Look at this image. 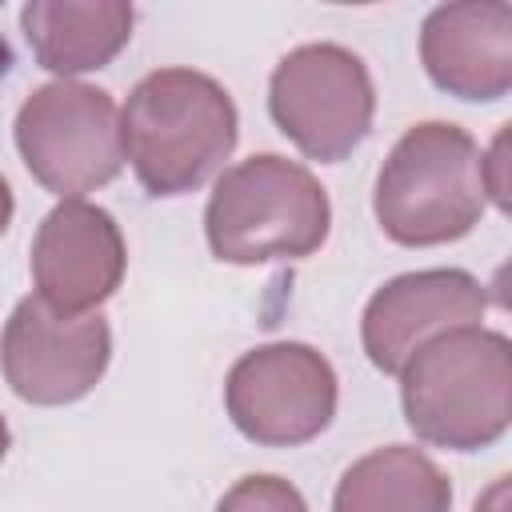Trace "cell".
<instances>
[{"label":"cell","instance_id":"6da1fadb","mask_svg":"<svg viewBox=\"0 0 512 512\" xmlns=\"http://www.w3.org/2000/svg\"><path fill=\"white\" fill-rule=\"evenodd\" d=\"M240 116L220 80L196 68L148 72L120 112L124 156L152 196L200 188L236 148Z\"/></svg>","mask_w":512,"mask_h":512},{"label":"cell","instance_id":"7a4b0ae2","mask_svg":"<svg viewBox=\"0 0 512 512\" xmlns=\"http://www.w3.org/2000/svg\"><path fill=\"white\" fill-rule=\"evenodd\" d=\"M400 404L416 440L476 452L512 420V348L492 328H452L400 368Z\"/></svg>","mask_w":512,"mask_h":512},{"label":"cell","instance_id":"3957f363","mask_svg":"<svg viewBox=\"0 0 512 512\" xmlns=\"http://www.w3.org/2000/svg\"><path fill=\"white\" fill-rule=\"evenodd\" d=\"M332 228L320 180L276 152L232 164L204 208V232L224 264H268L312 256Z\"/></svg>","mask_w":512,"mask_h":512},{"label":"cell","instance_id":"277c9868","mask_svg":"<svg viewBox=\"0 0 512 512\" xmlns=\"http://www.w3.org/2000/svg\"><path fill=\"white\" fill-rule=\"evenodd\" d=\"M480 148L448 120L412 124L388 152L376 176V220L388 240L408 248L448 244L468 236L484 216Z\"/></svg>","mask_w":512,"mask_h":512},{"label":"cell","instance_id":"5b68a950","mask_svg":"<svg viewBox=\"0 0 512 512\" xmlns=\"http://www.w3.org/2000/svg\"><path fill=\"white\" fill-rule=\"evenodd\" d=\"M16 148L48 192L80 200L124 168L116 100L80 80L40 84L16 112Z\"/></svg>","mask_w":512,"mask_h":512},{"label":"cell","instance_id":"8992f818","mask_svg":"<svg viewBox=\"0 0 512 512\" xmlns=\"http://www.w3.org/2000/svg\"><path fill=\"white\" fill-rule=\"evenodd\" d=\"M268 112L308 160L336 164L368 136L376 88L352 48L300 44L272 68Z\"/></svg>","mask_w":512,"mask_h":512},{"label":"cell","instance_id":"52a82bcc","mask_svg":"<svg viewBox=\"0 0 512 512\" xmlns=\"http://www.w3.org/2000/svg\"><path fill=\"white\" fill-rule=\"evenodd\" d=\"M224 404L232 424L256 444H308L336 416V372L312 344H260L232 364L224 380Z\"/></svg>","mask_w":512,"mask_h":512},{"label":"cell","instance_id":"ba28073f","mask_svg":"<svg viewBox=\"0 0 512 512\" xmlns=\"http://www.w3.org/2000/svg\"><path fill=\"white\" fill-rule=\"evenodd\" d=\"M112 360V328L100 312L64 316L40 296L12 308L0 336V368L8 388L28 404H72L96 388Z\"/></svg>","mask_w":512,"mask_h":512},{"label":"cell","instance_id":"9c48e42d","mask_svg":"<svg viewBox=\"0 0 512 512\" xmlns=\"http://www.w3.org/2000/svg\"><path fill=\"white\" fill-rule=\"evenodd\" d=\"M488 312L484 284L464 268H424L388 280L364 308L360 340L384 376L400 368L436 336L452 328H472Z\"/></svg>","mask_w":512,"mask_h":512},{"label":"cell","instance_id":"30bf717a","mask_svg":"<svg viewBox=\"0 0 512 512\" xmlns=\"http://www.w3.org/2000/svg\"><path fill=\"white\" fill-rule=\"evenodd\" d=\"M124 264L128 252L120 224L112 220V212L96 204L60 200L36 228L32 240L36 296L64 316L100 312V304L120 288Z\"/></svg>","mask_w":512,"mask_h":512},{"label":"cell","instance_id":"8fae6325","mask_svg":"<svg viewBox=\"0 0 512 512\" xmlns=\"http://www.w3.org/2000/svg\"><path fill=\"white\" fill-rule=\"evenodd\" d=\"M420 60L436 88L460 100H500L512 88V4H440L420 28Z\"/></svg>","mask_w":512,"mask_h":512},{"label":"cell","instance_id":"7c38bea8","mask_svg":"<svg viewBox=\"0 0 512 512\" xmlns=\"http://www.w3.org/2000/svg\"><path fill=\"white\" fill-rule=\"evenodd\" d=\"M136 12L124 0H32L20 8V28L40 60L56 76L104 68L132 40Z\"/></svg>","mask_w":512,"mask_h":512},{"label":"cell","instance_id":"4fadbf2b","mask_svg":"<svg viewBox=\"0 0 512 512\" xmlns=\"http://www.w3.org/2000/svg\"><path fill=\"white\" fill-rule=\"evenodd\" d=\"M332 512H452V484L420 448L388 444L340 476Z\"/></svg>","mask_w":512,"mask_h":512},{"label":"cell","instance_id":"5bb4252c","mask_svg":"<svg viewBox=\"0 0 512 512\" xmlns=\"http://www.w3.org/2000/svg\"><path fill=\"white\" fill-rule=\"evenodd\" d=\"M216 512H308V504L292 480L272 476V472H256V476L236 480L220 496Z\"/></svg>","mask_w":512,"mask_h":512},{"label":"cell","instance_id":"9a60e30c","mask_svg":"<svg viewBox=\"0 0 512 512\" xmlns=\"http://www.w3.org/2000/svg\"><path fill=\"white\" fill-rule=\"evenodd\" d=\"M504 148H508V128L496 132L488 156H480V184L484 196L496 200V208H508V184H504Z\"/></svg>","mask_w":512,"mask_h":512},{"label":"cell","instance_id":"2e32d148","mask_svg":"<svg viewBox=\"0 0 512 512\" xmlns=\"http://www.w3.org/2000/svg\"><path fill=\"white\" fill-rule=\"evenodd\" d=\"M476 512H508V476H500V480L476 500Z\"/></svg>","mask_w":512,"mask_h":512},{"label":"cell","instance_id":"e0dca14e","mask_svg":"<svg viewBox=\"0 0 512 512\" xmlns=\"http://www.w3.org/2000/svg\"><path fill=\"white\" fill-rule=\"evenodd\" d=\"M12 208H16V204H12V188H8V180L0 176V236H4L8 224H12Z\"/></svg>","mask_w":512,"mask_h":512},{"label":"cell","instance_id":"ac0fdd59","mask_svg":"<svg viewBox=\"0 0 512 512\" xmlns=\"http://www.w3.org/2000/svg\"><path fill=\"white\" fill-rule=\"evenodd\" d=\"M8 444H12V432H8V424H4V416H0V460H4Z\"/></svg>","mask_w":512,"mask_h":512}]
</instances>
